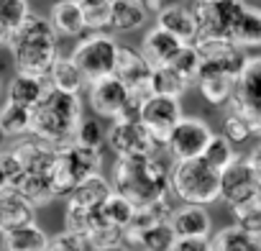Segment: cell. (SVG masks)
<instances>
[{"label": "cell", "mask_w": 261, "mask_h": 251, "mask_svg": "<svg viewBox=\"0 0 261 251\" xmlns=\"http://www.w3.org/2000/svg\"><path fill=\"white\" fill-rule=\"evenodd\" d=\"M18 195H23L34 208H41V205H46V203H51V200H57L54 197V192H51V185H49V177H44V174H31V172H23L13 185H11Z\"/></svg>", "instance_id": "obj_30"}, {"label": "cell", "mask_w": 261, "mask_h": 251, "mask_svg": "<svg viewBox=\"0 0 261 251\" xmlns=\"http://www.w3.org/2000/svg\"><path fill=\"white\" fill-rule=\"evenodd\" d=\"M182 46H185V44H182L177 36H172L169 31L154 26V29L146 31V36H144V41H141V54H144V59L156 69V67H169V64L174 62V57L182 52Z\"/></svg>", "instance_id": "obj_16"}, {"label": "cell", "mask_w": 261, "mask_h": 251, "mask_svg": "<svg viewBox=\"0 0 261 251\" xmlns=\"http://www.w3.org/2000/svg\"><path fill=\"white\" fill-rule=\"evenodd\" d=\"M108 146L115 154V159H130V157H154L162 144L154 139V134L141 120H130V123L110 126Z\"/></svg>", "instance_id": "obj_8"}, {"label": "cell", "mask_w": 261, "mask_h": 251, "mask_svg": "<svg viewBox=\"0 0 261 251\" xmlns=\"http://www.w3.org/2000/svg\"><path fill=\"white\" fill-rule=\"evenodd\" d=\"M172 251H213L210 238H177Z\"/></svg>", "instance_id": "obj_41"}, {"label": "cell", "mask_w": 261, "mask_h": 251, "mask_svg": "<svg viewBox=\"0 0 261 251\" xmlns=\"http://www.w3.org/2000/svg\"><path fill=\"white\" fill-rule=\"evenodd\" d=\"M230 210H233V218H236L233 225H238L246 233L261 238V195L248 200V203H243V205H236Z\"/></svg>", "instance_id": "obj_36"}, {"label": "cell", "mask_w": 261, "mask_h": 251, "mask_svg": "<svg viewBox=\"0 0 261 251\" xmlns=\"http://www.w3.org/2000/svg\"><path fill=\"white\" fill-rule=\"evenodd\" d=\"M49 21L59 36H80L87 31L85 8L77 6L74 0H57L49 11Z\"/></svg>", "instance_id": "obj_22"}, {"label": "cell", "mask_w": 261, "mask_h": 251, "mask_svg": "<svg viewBox=\"0 0 261 251\" xmlns=\"http://www.w3.org/2000/svg\"><path fill=\"white\" fill-rule=\"evenodd\" d=\"M241 3H210L197 0L192 6L197 18V41H230V26ZM195 41V44H197Z\"/></svg>", "instance_id": "obj_11"}, {"label": "cell", "mask_w": 261, "mask_h": 251, "mask_svg": "<svg viewBox=\"0 0 261 251\" xmlns=\"http://www.w3.org/2000/svg\"><path fill=\"white\" fill-rule=\"evenodd\" d=\"M77 6H82V8H95V6H108V3H113V0H74Z\"/></svg>", "instance_id": "obj_44"}, {"label": "cell", "mask_w": 261, "mask_h": 251, "mask_svg": "<svg viewBox=\"0 0 261 251\" xmlns=\"http://www.w3.org/2000/svg\"><path fill=\"white\" fill-rule=\"evenodd\" d=\"M134 213H136V205L130 203L128 197H123L120 192L113 190V195L97 208V220L102 228H118V231H125L134 220Z\"/></svg>", "instance_id": "obj_24"}, {"label": "cell", "mask_w": 261, "mask_h": 251, "mask_svg": "<svg viewBox=\"0 0 261 251\" xmlns=\"http://www.w3.org/2000/svg\"><path fill=\"white\" fill-rule=\"evenodd\" d=\"M156 26L169 31L172 36H177L182 44H195L197 41V18L195 11L179 3H169L156 13Z\"/></svg>", "instance_id": "obj_15"}, {"label": "cell", "mask_w": 261, "mask_h": 251, "mask_svg": "<svg viewBox=\"0 0 261 251\" xmlns=\"http://www.w3.org/2000/svg\"><path fill=\"white\" fill-rule=\"evenodd\" d=\"M0 131L8 139H21L31 134V110L6 100L0 105Z\"/></svg>", "instance_id": "obj_29"}, {"label": "cell", "mask_w": 261, "mask_h": 251, "mask_svg": "<svg viewBox=\"0 0 261 251\" xmlns=\"http://www.w3.org/2000/svg\"><path fill=\"white\" fill-rule=\"evenodd\" d=\"M230 41L241 49L261 46V8H251L246 3L238 6L230 26Z\"/></svg>", "instance_id": "obj_19"}, {"label": "cell", "mask_w": 261, "mask_h": 251, "mask_svg": "<svg viewBox=\"0 0 261 251\" xmlns=\"http://www.w3.org/2000/svg\"><path fill=\"white\" fill-rule=\"evenodd\" d=\"M118 49L120 44L105 34V31H92L87 36H82L77 41V46L72 49V62L82 69V74L87 77V82L110 77L115 72V62H118Z\"/></svg>", "instance_id": "obj_5"}, {"label": "cell", "mask_w": 261, "mask_h": 251, "mask_svg": "<svg viewBox=\"0 0 261 251\" xmlns=\"http://www.w3.org/2000/svg\"><path fill=\"white\" fill-rule=\"evenodd\" d=\"M3 139H6V136H3V131H0V141H3Z\"/></svg>", "instance_id": "obj_50"}, {"label": "cell", "mask_w": 261, "mask_h": 251, "mask_svg": "<svg viewBox=\"0 0 261 251\" xmlns=\"http://www.w3.org/2000/svg\"><path fill=\"white\" fill-rule=\"evenodd\" d=\"M172 195L185 205H210L220 200V172H215L205 159L174 162L169 172Z\"/></svg>", "instance_id": "obj_4"}, {"label": "cell", "mask_w": 261, "mask_h": 251, "mask_svg": "<svg viewBox=\"0 0 261 251\" xmlns=\"http://www.w3.org/2000/svg\"><path fill=\"white\" fill-rule=\"evenodd\" d=\"M128 90H130V100L144 105L154 92H151V74L154 67L144 59V54L134 46H120L118 49V62H115V72H113Z\"/></svg>", "instance_id": "obj_9"}, {"label": "cell", "mask_w": 261, "mask_h": 251, "mask_svg": "<svg viewBox=\"0 0 261 251\" xmlns=\"http://www.w3.org/2000/svg\"><path fill=\"white\" fill-rule=\"evenodd\" d=\"M110 185L115 192L128 197L136 208L167 200L172 192L169 172L156 162V157H130L115 159Z\"/></svg>", "instance_id": "obj_2"}, {"label": "cell", "mask_w": 261, "mask_h": 251, "mask_svg": "<svg viewBox=\"0 0 261 251\" xmlns=\"http://www.w3.org/2000/svg\"><path fill=\"white\" fill-rule=\"evenodd\" d=\"M59 34L54 31L51 21L44 16L31 13L29 21L13 31L11 36V54L16 62V69L23 74L49 77L54 62L59 59Z\"/></svg>", "instance_id": "obj_3"}, {"label": "cell", "mask_w": 261, "mask_h": 251, "mask_svg": "<svg viewBox=\"0 0 261 251\" xmlns=\"http://www.w3.org/2000/svg\"><path fill=\"white\" fill-rule=\"evenodd\" d=\"M172 228L179 238H210V213L202 205H182L174 208Z\"/></svg>", "instance_id": "obj_20"}, {"label": "cell", "mask_w": 261, "mask_h": 251, "mask_svg": "<svg viewBox=\"0 0 261 251\" xmlns=\"http://www.w3.org/2000/svg\"><path fill=\"white\" fill-rule=\"evenodd\" d=\"M190 82L182 80L172 67H156L151 74V92L154 95H167V97H182L187 92Z\"/></svg>", "instance_id": "obj_32"}, {"label": "cell", "mask_w": 261, "mask_h": 251, "mask_svg": "<svg viewBox=\"0 0 261 251\" xmlns=\"http://www.w3.org/2000/svg\"><path fill=\"white\" fill-rule=\"evenodd\" d=\"M182 103L179 97H167V95H151L139 113V120L154 134L159 144L169 139V134L177 129V123L182 120Z\"/></svg>", "instance_id": "obj_12"}, {"label": "cell", "mask_w": 261, "mask_h": 251, "mask_svg": "<svg viewBox=\"0 0 261 251\" xmlns=\"http://www.w3.org/2000/svg\"><path fill=\"white\" fill-rule=\"evenodd\" d=\"M3 238V248L6 251H46L49 248V236L41 225L36 223H26V225H16L0 233Z\"/></svg>", "instance_id": "obj_23"}, {"label": "cell", "mask_w": 261, "mask_h": 251, "mask_svg": "<svg viewBox=\"0 0 261 251\" xmlns=\"http://www.w3.org/2000/svg\"><path fill=\"white\" fill-rule=\"evenodd\" d=\"M177 231L172 228V223H159V225H151L146 228L141 236H139V243L144 251H172L174 243H177Z\"/></svg>", "instance_id": "obj_33"}, {"label": "cell", "mask_w": 261, "mask_h": 251, "mask_svg": "<svg viewBox=\"0 0 261 251\" xmlns=\"http://www.w3.org/2000/svg\"><path fill=\"white\" fill-rule=\"evenodd\" d=\"M213 129L210 123L202 118H182L177 123V129L169 134V139L164 141L169 157L174 162H190V159H202L207 144L213 141Z\"/></svg>", "instance_id": "obj_6"}, {"label": "cell", "mask_w": 261, "mask_h": 251, "mask_svg": "<svg viewBox=\"0 0 261 251\" xmlns=\"http://www.w3.org/2000/svg\"><path fill=\"white\" fill-rule=\"evenodd\" d=\"M146 8H149V13H159L164 8V0H146Z\"/></svg>", "instance_id": "obj_45"}, {"label": "cell", "mask_w": 261, "mask_h": 251, "mask_svg": "<svg viewBox=\"0 0 261 251\" xmlns=\"http://www.w3.org/2000/svg\"><path fill=\"white\" fill-rule=\"evenodd\" d=\"M210 3H243V0H210Z\"/></svg>", "instance_id": "obj_48"}, {"label": "cell", "mask_w": 261, "mask_h": 251, "mask_svg": "<svg viewBox=\"0 0 261 251\" xmlns=\"http://www.w3.org/2000/svg\"><path fill=\"white\" fill-rule=\"evenodd\" d=\"M11 36H13V31H11L3 21H0V46H8V44H11Z\"/></svg>", "instance_id": "obj_43"}, {"label": "cell", "mask_w": 261, "mask_h": 251, "mask_svg": "<svg viewBox=\"0 0 261 251\" xmlns=\"http://www.w3.org/2000/svg\"><path fill=\"white\" fill-rule=\"evenodd\" d=\"M6 231V225H3V210H0V233Z\"/></svg>", "instance_id": "obj_49"}, {"label": "cell", "mask_w": 261, "mask_h": 251, "mask_svg": "<svg viewBox=\"0 0 261 251\" xmlns=\"http://www.w3.org/2000/svg\"><path fill=\"white\" fill-rule=\"evenodd\" d=\"M46 251H90V246H87V241L82 236L69 233V231H62V233L51 236Z\"/></svg>", "instance_id": "obj_39"}, {"label": "cell", "mask_w": 261, "mask_h": 251, "mask_svg": "<svg viewBox=\"0 0 261 251\" xmlns=\"http://www.w3.org/2000/svg\"><path fill=\"white\" fill-rule=\"evenodd\" d=\"M261 195V185L253 174V169L248 167L246 157H238L223 174H220V200L230 208L243 205L253 197Z\"/></svg>", "instance_id": "obj_13"}, {"label": "cell", "mask_w": 261, "mask_h": 251, "mask_svg": "<svg viewBox=\"0 0 261 251\" xmlns=\"http://www.w3.org/2000/svg\"><path fill=\"white\" fill-rule=\"evenodd\" d=\"M238 157H241V154L236 152V144H230L223 134H215L213 141L207 144L205 154H202V159H205L215 172H220V174H223V172H225Z\"/></svg>", "instance_id": "obj_31"}, {"label": "cell", "mask_w": 261, "mask_h": 251, "mask_svg": "<svg viewBox=\"0 0 261 251\" xmlns=\"http://www.w3.org/2000/svg\"><path fill=\"white\" fill-rule=\"evenodd\" d=\"M108 139V134L102 131V126L97 118H85L77 129V139L74 144L87 146V149H102V141Z\"/></svg>", "instance_id": "obj_38"}, {"label": "cell", "mask_w": 261, "mask_h": 251, "mask_svg": "<svg viewBox=\"0 0 261 251\" xmlns=\"http://www.w3.org/2000/svg\"><path fill=\"white\" fill-rule=\"evenodd\" d=\"M49 85L59 92H69V95H80L90 82L82 74V69L72 62V57H59L49 72Z\"/></svg>", "instance_id": "obj_25"}, {"label": "cell", "mask_w": 261, "mask_h": 251, "mask_svg": "<svg viewBox=\"0 0 261 251\" xmlns=\"http://www.w3.org/2000/svg\"><path fill=\"white\" fill-rule=\"evenodd\" d=\"M213 251H261V238L246 233L238 225H225L210 236Z\"/></svg>", "instance_id": "obj_28"}, {"label": "cell", "mask_w": 261, "mask_h": 251, "mask_svg": "<svg viewBox=\"0 0 261 251\" xmlns=\"http://www.w3.org/2000/svg\"><path fill=\"white\" fill-rule=\"evenodd\" d=\"M102 251H130V246H125V243H118V246H110V248H102Z\"/></svg>", "instance_id": "obj_46"}, {"label": "cell", "mask_w": 261, "mask_h": 251, "mask_svg": "<svg viewBox=\"0 0 261 251\" xmlns=\"http://www.w3.org/2000/svg\"><path fill=\"white\" fill-rule=\"evenodd\" d=\"M223 136L230 144H243V141L253 139V129H251V123L246 120V115L238 113L230 105L225 108V115H223Z\"/></svg>", "instance_id": "obj_34"}, {"label": "cell", "mask_w": 261, "mask_h": 251, "mask_svg": "<svg viewBox=\"0 0 261 251\" xmlns=\"http://www.w3.org/2000/svg\"><path fill=\"white\" fill-rule=\"evenodd\" d=\"M246 162H248V167L253 169V174H256V180H258V185H261V141H258V144L248 152Z\"/></svg>", "instance_id": "obj_42"}, {"label": "cell", "mask_w": 261, "mask_h": 251, "mask_svg": "<svg viewBox=\"0 0 261 251\" xmlns=\"http://www.w3.org/2000/svg\"><path fill=\"white\" fill-rule=\"evenodd\" d=\"M0 92H3V82H0Z\"/></svg>", "instance_id": "obj_51"}, {"label": "cell", "mask_w": 261, "mask_h": 251, "mask_svg": "<svg viewBox=\"0 0 261 251\" xmlns=\"http://www.w3.org/2000/svg\"><path fill=\"white\" fill-rule=\"evenodd\" d=\"M11 185H8V180H6V174H3V169H0V192L3 190H8Z\"/></svg>", "instance_id": "obj_47"}, {"label": "cell", "mask_w": 261, "mask_h": 251, "mask_svg": "<svg viewBox=\"0 0 261 251\" xmlns=\"http://www.w3.org/2000/svg\"><path fill=\"white\" fill-rule=\"evenodd\" d=\"M31 16L29 0H0V21H3L11 31L21 29Z\"/></svg>", "instance_id": "obj_37"}, {"label": "cell", "mask_w": 261, "mask_h": 251, "mask_svg": "<svg viewBox=\"0 0 261 251\" xmlns=\"http://www.w3.org/2000/svg\"><path fill=\"white\" fill-rule=\"evenodd\" d=\"M236 82H238V74L215 64V62H202L200 67V74L195 80L200 95L210 103V105H230L233 100V92H236Z\"/></svg>", "instance_id": "obj_14"}, {"label": "cell", "mask_w": 261, "mask_h": 251, "mask_svg": "<svg viewBox=\"0 0 261 251\" xmlns=\"http://www.w3.org/2000/svg\"><path fill=\"white\" fill-rule=\"evenodd\" d=\"M0 251H6V248H3V243H0Z\"/></svg>", "instance_id": "obj_52"}, {"label": "cell", "mask_w": 261, "mask_h": 251, "mask_svg": "<svg viewBox=\"0 0 261 251\" xmlns=\"http://www.w3.org/2000/svg\"><path fill=\"white\" fill-rule=\"evenodd\" d=\"M85 21H87L90 31L110 29V3L108 6H95V8H85Z\"/></svg>", "instance_id": "obj_40"}, {"label": "cell", "mask_w": 261, "mask_h": 251, "mask_svg": "<svg viewBox=\"0 0 261 251\" xmlns=\"http://www.w3.org/2000/svg\"><path fill=\"white\" fill-rule=\"evenodd\" d=\"M182 80H187L190 85L197 80V74H200V67H202V54H200V49L195 46V44H185L182 46V52L174 57V62L169 64Z\"/></svg>", "instance_id": "obj_35"}, {"label": "cell", "mask_w": 261, "mask_h": 251, "mask_svg": "<svg viewBox=\"0 0 261 251\" xmlns=\"http://www.w3.org/2000/svg\"><path fill=\"white\" fill-rule=\"evenodd\" d=\"M87 103L95 110V115L108 118V120H118L130 105H134V100H130V90L115 74L90 82L87 85Z\"/></svg>", "instance_id": "obj_10"}, {"label": "cell", "mask_w": 261, "mask_h": 251, "mask_svg": "<svg viewBox=\"0 0 261 251\" xmlns=\"http://www.w3.org/2000/svg\"><path fill=\"white\" fill-rule=\"evenodd\" d=\"M230 108L246 115L253 136L261 139V57H248L243 72L238 74Z\"/></svg>", "instance_id": "obj_7"}, {"label": "cell", "mask_w": 261, "mask_h": 251, "mask_svg": "<svg viewBox=\"0 0 261 251\" xmlns=\"http://www.w3.org/2000/svg\"><path fill=\"white\" fill-rule=\"evenodd\" d=\"M149 21L146 0H113L110 3V29L120 34L139 31Z\"/></svg>", "instance_id": "obj_21"}, {"label": "cell", "mask_w": 261, "mask_h": 251, "mask_svg": "<svg viewBox=\"0 0 261 251\" xmlns=\"http://www.w3.org/2000/svg\"><path fill=\"white\" fill-rule=\"evenodd\" d=\"M110 195H113V185H110L102 174H95V177L80 182L77 190L67 197V203H69V205H80V208L97 210Z\"/></svg>", "instance_id": "obj_26"}, {"label": "cell", "mask_w": 261, "mask_h": 251, "mask_svg": "<svg viewBox=\"0 0 261 251\" xmlns=\"http://www.w3.org/2000/svg\"><path fill=\"white\" fill-rule=\"evenodd\" d=\"M85 120L80 95L49 90L46 97L31 110V136L57 149H67L77 139V129Z\"/></svg>", "instance_id": "obj_1"}, {"label": "cell", "mask_w": 261, "mask_h": 251, "mask_svg": "<svg viewBox=\"0 0 261 251\" xmlns=\"http://www.w3.org/2000/svg\"><path fill=\"white\" fill-rule=\"evenodd\" d=\"M49 90H51L49 77H36V74L16 72V77L8 82V100L16 103V105H23V108L34 110L46 97Z\"/></svg>", "instance_id": "obj_18"}, {"label": "cell", "mask_w": 261, "mask_h": 251, "mask_svg": "<svg viewBox=\"0 0 261 251\" xmlns=\"http://www.w3.org/2000/svg\"><path fill=\"white\" fill-rule=\"evenodd\" d=\"M11 152L18 157V162L23 164L26 172L44 174V177L51 172V167H54V162L59 157V149L51 146V144H46V141H41V139H23Z\"/></svg>", "instance_id": "obj_17"}, {"label": "cell", "mask_w": 261, "mask_h": 251, "mask_svg": "<svg viewBox=\"0 0 261 251\" xmlns=\"http://www.w3.org/2000/svg\"><path fill=\"white\" fill-rule=\"evenodd\" d=\"M0 210H3V225L6 231L8 228H16V225H26V223H34V205L18 195L13 187L0 192Z\"/></svg>", "instance_id": "obj_27"}]
</instances>
